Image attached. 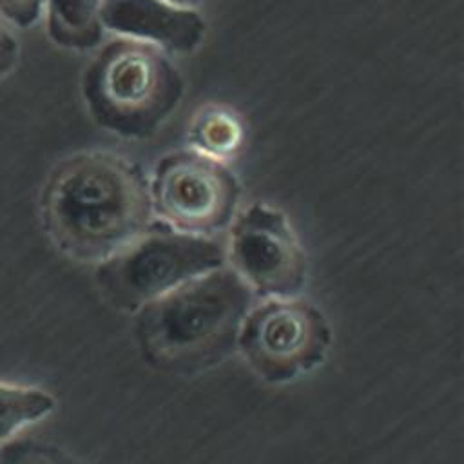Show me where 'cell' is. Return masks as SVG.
Listing matches in <instances>:
<instances>
[{
    "mask_svg": "<svg viewBox=\"0 0 464 464\" xmlns=\"http://www.w3.org/2000/svg\"><path fill=\"white\" fill-rule=\"evenodd\" d=\"M227 265L225 243L172 228H149L130 245L96 265V285L125 312L169 294L179 285Z\"/></svg>",
    "mask_w": 464,
    "mask_h": 464,
    "instance_id": "cell-4",
    "label": "cell"
},
{
    "mask_svg": "<svg viewBox=\"0 0 464 464\" xmlns=\"http://www.w3.org/2000/svg\"><path fill=\"white\" fill-rule=\"evenodd\" d=\"M0 464H80L63 450L33 440L7 442L0 450Z\"/></svg>",
    "mask_w": 464,
    "mask_h": 464,
    "instance_id": "cell-12",
    "label": "cell"
},
{
    "mask_svg": "<svg viewBox=\"0 0 464 464\" xmlns=\"http://www.w3.org/2000/svg\"><path fill=\"white\" fill-rule=\"evenodd\" d=\"M103 0H45L49 38L74 51L94 49L102 44Z\"/></svg>",
    "mask_w": 464,
    "mask_h": 464,
    "instance_id": "cell-9",
    "label": "cell"
},
{
    "mask_svg": "<svg viewBox=\"0 0 464 464\" xmlns=\"http://www.w3.org/2000/svg\"><path fill=\"white\" fill-rule=\"evenodd\" d=\"M42 218L62 252L98 265L150 228L149 181L123 158L78 154L49 178Z\"/></svg>",
    "mask_w": 464,
    "mask_h": 464,
    "instance_id": "cell-1",
    "label": "cell"
},
{
    "mask_svg": "<svg viewBox=\"0 0 464 464\" xmlns=\"http://www.w3.org/2000/svg\"><path fill=\"white\" fill-rule=\"evenodd\" d=\"M256 295L227 265L198 276L134 312L143 359L163 372L196 373L237 352Z\"/></svg>",
    "mask_w": 464,
    "mask_h": 464,
    "instance_id": "cell-2",
    "label": "cell"
},
{
    "mask_svg": "<svg viewBox=\"0 0 464 464\" xmlns=\"http://www.w3.org/2000/svg\"><path fill=\"white\" fill-rule=\"evenodd\" d=\"M152 214L167 228L214 236L230 227L239 203L236 176L214 158L179 150L161 158L149 183Z\"/></svg>",
    "mask_w": 464,
    "mask_h": 464,
    "instance_id": "cell-6",
    "label": "cell"
},
{
    "mask_svg": "<svg viewBox=\"0 0 464 464\" xmlns=\"http://www.w3.org/2000/svg\"><path fill=\"white\" fill-rule=\"evenodd\" d=\"M225 257L256 299L295 297L304 286L306 261L297 236L286 216L265 203L232 219Z\"/></svg>",
    "mask_w": 464,
    "mask_h": 464,
    "instance_id": "cell-7",
    "label": "cell"
},
{
    "mask_svg": "<svg viewBox=\"0 0 464 464\" xmlns=\"http://www.w3.org/2000/svg\"><path fill=\"white\" fill-rule=\"evenodd\" d=\"M183 89V78L165 51L123 36L107 42L82 78L92 120L129 140L154 134L178 109Z\"/></svg>",
    "mask_w": 464,
    "mask_h": 464,
    "instance_id": "cell-3",
    "label": "cell"
},
{
    "mask_svg": "<svg viewBox=\"0 0 464 464\" xmlns=\"http://www.w3.org/2000/svg\"><path fill=\"white\" fill-rule=\"evenodd\" d=\"M20 58V42L13 27L0 16V76L9 74Z\"/></svg>",
    "mask_w": 464,
    "mask_h": 464,
    "instance_id": "cell-14",
    "label": "cell"
},
{
    "mask_svg": "<svg viewBox=\"0 0 464 464\" xmlns=\"http://www.w3.org/2000/svg\"><path fill=\"white\" fill-rule=\"evenodd\" d=\"M102 24L116 36L140 40L161 51L185 54L205 38V20L169 0H103Z\"/></svg>",
    "mask_w": 464,
    "mask_h": 464,
    "instance_id": "cell-8",
    "label": "cell"
},
{
    "mask_svg": "<svg viewBox=\"0 0 464 464\" xmlns=\"http://www.w3.org/2000/svg\"><path fill=\"white\" fill-rule=\"evenodd\" d=\"M169 2H172L176 5H181V7H190V9H196L198 4H199V0H169Z\"/></svg>",
    "mask_w": 464,
    "mask_h": 464,
    "instance_id": "cell-15",
    "label": "cell"
},
{
    "mask_svg": "<svg viewBox=\"0 0 464 464\" xmlns=\"http://www.w3.org/2000/svg\"><path fill=\"white\" fill-rule=\"evenodd\" d=\"M54 397L34 386L0 382V448L25 426L54 411Z\"/></svg>",
    "mask_w": 464,
    "mask_h": 464,
    "instance_id": "cell-11",
    "label": "cell"
},
{
    "mask_svg": "<svg viewBox=\"0 0 464 464\" xmlns=\"http://www.w3.org/2000/svg\"><path fill=\"white\" fill-rule=\"evenodd\" d=\"M332 344L328 319L299 295L257 299L237 335V352L270 384H286L312 373L326 361Z\"/></svg>",
    "mask_w": 464,
    "mask_h": 464,
    "instance_id": "cell-5",
    "label": "cell"
},
{
    "mask_svg": "<svg viewBox=\"0 0 464 464\" xmlns=\"http://www.w3.org/2000/svg\"><path fill=\"white\" fill-rule=\"evenodd\" d=\"M243 132V123L234 111L214 105L196 114L188 129V140L192 150L223 161L241 147Z\"/></svg>",
    "mask_w": 464,
    "mask_h": 464,
    "instance_id": "cell-10",
    "label": "cell"
},
{
    "mask_svg": "<svg viewBox=\"0 0 464 464\" xmlns=\"http://www.w3.org/2000/svg\"><path fill=\"white\" fill-rule=\"evenodd\" d=\"M45 0H0V16L11 27H31L44 13Z\"/></svg>",
    "mask_w": 464,
    "mask_h": 464,
    "instance_id": "cell-13",
    "label": "cell"
}]
</instances>
